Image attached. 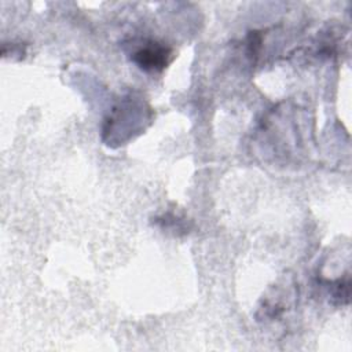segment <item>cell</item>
I'll list each match as a JSON object with an SVG mask.
<instances>
[{
  "mask_svg": "<svg viewBox=\"0 0 352 352\" xmlns=\"http://www.w3.org/2000/svg\"><path fill=\"white\" fill-rule=\"evenodd\" d=\"M173 52L169 47L157 41H144L132 52V62L147 73L162 72L172 60Z\"/></svg>",
  "mask_w": 352,
  "mask_h": 352,
  "instance_id": "6da1fadb",
  "label": "cell"
},
{
  "mask_svg": "<svg viewBox=\"0 0 352 352\" xmlns=\"http://www.w3.org/2000/svg\"><path fill=\"white\" fill-rule=\"evenodd\" d=\"M155 224H160L162 230H169L175 234H177L179 231L186 232V230H188V227H186V219L175 214L173 212H168L157 217Z\"/></svg>",
  "mask_w": 352,
  "mask_h": 352,
  "instance_id": "7a4b0ae2",
  "label": "cell"
}]
</instances>
